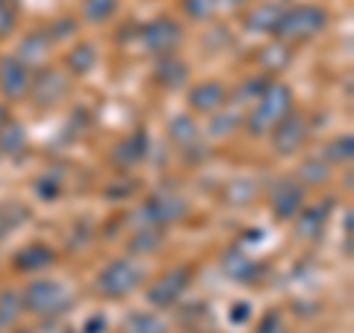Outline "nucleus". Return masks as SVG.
Returning a JSON list of instances; mask_svg holds the SVG:
<instances>
[{"mask_svg":"<svg viewBox=\"0 0 354 333\" xmlns=\"http://www.w3.org/2000/svg\"><path fill=\"white\" fill-rule=\"evenodd\" d=\"M290 104H292L290 101V88H286L283 83H272L260 95V104H257V109H254V115H251V130L254 133L272 130L286 113H290Z\"/></svg>","mask_w":354,"mask_h":333,"instance_id":"f257e3e1","label":"nucleus"},{"mask_svg":"<svg viewBox=\"0 0 354 333\" xmlns=\"http://www.w3.org/2000/svg\"><path fill=\"white\" fill-rule=\"evenodd\" d=\"M325 21L328 18H325L322 9H316V6H298L295 12L281 18L278 30L283 32L286 39H310V36H316V32L325 27Z\"/></svg>","mask_w":354,"mask_h":333,"instance_id":"f03ea898","label":"nucleus"},{"mask_svg":"<svg viewBox=\"0 0 354 333\" xmlns=\"http://www.w3.org/2000/svg\"><path fill=\"white\" fill-rule=\"evenodd\" d=\"M139 280H142V269H136V265L127 263V260H118V263H113V265H106V269H104L97 286H101L104 295L118 298V295L130 292Z\"/></svg>","mask_w":354,"mask_h":333,"instance_id":"7ed1b4c3","label":"nucleus"},{"mask_svg":"<svg viewBox=\"0 0 354 333\" xmlns=\"http://www.w3.org/2000/svg\"><path fill=\"white\" fill-rule=\"evenodd\" d=\"M27 304L36 313H57L59 307L68 304V292L62 283H32L27 292Z\"/></svg>","mask_w":354,"mask_h":333,"instance_id":"20e7f679","label":"nucleus"},{"mask_svg":"<svg viewBox=\"0 0 354 333\" xmlns=\"http://www.w3.org/2000/svg\"><path fill=\"white\" fill-rule=\"evenodd\" d=\"M304 139H307V124L301 115H286L274 124V148L281 153H292L295 148H301Z\"/></svg>","mask_w":354,"mask_h":333,"instance_id":"39448f33","label":"nucleus"},{"mask_svg":"<svg viewBox=\"0 0 354 333\" xmlns=\"http://www.w3.org/2000/svg\"><path fill=\"white\" fill-rule=\"evenodd\" d=\"M142 41H145V48L151 53H169L177 48V41H180V30H177L171 21H153L142 30Z\"/></svg>","mask_w":354,"mask_h":333,"instance_id":"423d86ee","label":"nucleus"},{"mask_svg":"<svg viewBox=\"0 0 354 333\" xmlns=\"http://www.w3.org/2000/svg\"><path fill=\"white\" fill-rule=\"evenodd\" d=\"M186 283H189V269H174L148 292V301L157 307H169L174 298L186 289Z\"/></svg>","mask_w":354,"mask_h":333,"instance_id":"0eeeda50","label":"nucleus"},{"mask_svg":"<svg viewBox=\"0 0 354 333\" xmlns=\"http://www.w3.org/2000/svg\"><path fill=\"white\" fill-rule=\"evenodd\" d=\"M301 207V189L290 180H281L272 189V209L278 213V218H292Z\"/></svg>","mask_w":354,"mask_h":333,"instance_id":"6e6552de","label":"nucleus"},{"mask_svg":"<svg viewBox=\"0 0 354 333\" xmlns=\"http://www.w3.org/2000/svg\"><path fill=\"white\" fill-rule=\"evenodd\" d=\"M0 71H3L0 74V88H3V95L21 97L30 88V74H27L24 65H21V59H6Z\"/></svg>","mask_w":354,"mask_h":333,"instance_id":"1a4fd4ad","label":"nucleus"},{"mask_svg":"<svg viewBox=\"0 0 354 333\" xmlns=\"http://www.w3.org/2000/svg\"><path fill=\"white\" fill-rule=\"evenodd\" d=\"M65 92H68V80L59 77L57 71H44V74H39V80L32 83V95H36L41 104L57 101V97L65 95Z\"/></svg>","mask_w":354,"mask_h":333,"instance_id":"9d476101","label":"nucleus"},{"mask_svg":"<svg viewBox=\"0 0 354 333\" xmlns=\"http://www.w3.org/2000/svg\"><path fill=\"white\" fill-rule=\"evenodd\" d=\"M189 104L195 109H201V113H209V109H216V106L225 104V88H221L218 83H201L198 88H192Z\"/></svg>","mask_w":354,"mask_h":333,"instance_id":"9b49d317","label":"nucleus"},{"mask_svg":"<svg viewBox=\"0 0 354 333\" xmlns=\"http://www.w3.org/2000/svg\"><path fill=\"white\" fill-rule=\"evenodd\" d=\"M148 209H151V218H157V221H171V218H180L183 213V201L180 198H174V195H157V198H151L148 201Z\"/></svg>","mask_w":354,"mask_h":333,"instance_id":"f8f14e48","label":"nucleus"},{"mask_svg":"<svg viewBox=\"0 0 354 333\" xmlns=\"http://www.w3.org/2000/svg\"><path fill=\"white\" fill-rule=\"evenodd\" d=\"M281 9L278 6H260V9H254L251 18H248V27L251 30H272V27H278L281 24Z\"/></svg>","mask_w":354,"mask_h":333,"instance_id":"ddd939ff","label":"nucleus"},{"mask_svg":"<svg viewBox=\"0 0 354 333\" xmlns=\"http://www.w3.org/2000/svg\"><path fill=\"white\" fill-rule=\"evenodd\" d=\"M124 327H127V333H162L165 330V325L153 313H136V316H130Z\"/></svg>","mask_w":354,"mask_h":333,"instance_id":"4468645a","label":"nucleus"},{"mask_svg":"<svg viewBox=\"0 0 354 333\" xmlns=\"http://www.w3.org/2000/svg\"><path fill=\"white\" fill-rule=\"evenodd\" d=\"M53 260V254L39 245V248H27L24 254H18V269H41V265H48Z\"/></svg>","mask_w":354,"mask_h":333,"instance_id":"2eb2a0df","label":"nucleus"},{"mask_svg":"<svg viewBox=\"0 0 354 333\" xmlns=\"http://www.w3.org/2000/svg\"><path fill=\"white\" fill-rule=\"evenodd\" d=\"M325 209H328V207H322V209H310L307 216L298 218V230H301L307 239H316V236H319V230H322V225H325Z\"/></svg>","mask_w":354,"mask_h":333,"instance_id":"dca6fc26","label":"nucleus"},{"mask_svg":"<svg viewBox=\"0 0 354 333\" xmlns=\"http://www.w3.org/2000/svg\"><path fill=\"white\" fill-rule=\"evenodd\" d=\"M183 77H186V65H180L177 59L162 62V65H160V71H157V80L165 83V86H180V83H183Z\"/></svg>","mask_w":354,"mask_h":333,"instance_id":"f3484780","label":"nucleus"},{"mask_svg":"<svg viewBox=\"0 0 354 333\" xmlns=\"http://www.w3.org/2000/svg\"><path fill=\"white\" fill-rule=\"evenodd\" d=\"M44 50H48V39H44L41 32H39V36L32 32V36H27V41L21 44V59H30V62L32 59H41Z\"/></svg>","mask_w":354,"mask_h":333,"instance_id":"a211bd4d","label":"nucleus"},{"mask_svg":"<svg viewBox=\"0 0 354 333\" xmlns=\"http://www.w3.org/2000/svg\"><path fill=\"white\" fill-rule=\"evenodd\" d=\"M115 0H83V12L92 21H104L106 15H113Z\"/></svg>","mask_w":354,"mask_h":333,"instance_id":"6ab92c4d","label":"nucleus"},{"mask_svg":"<svg viewBox=\"0 0 354 333\" xmlns=\"http://www.w3.org/2000/svg\"><path fill=\"white\" fill-rule=\"evenodd\" d=\"M195 133H198V127L192 124L189 118H174L171 136L177 139V145H186V142H192V139H195Z\"/></svg>","mask_w":354,"mask_h":333,"instance_id":"aec40b11","label":"nucleus"},{"mask_svg":"<svg viewBox=\"0 0 354 333\" xmlns=\"http://www.w3.org/2000/svg\"><path fill=\"white\" fill-rule=\"evenodd\" d=\"M95 65V50L88 48V44H83V48H77L71 53V68L74 71H88Z\"/></svg>","mask_w":354,"mask_h":333,"instance_id":"412c9836","label":"nucleus"},{"mask_svg":"<svg viewBox=\"0 0 354 333\" xmlns=\"http://www.w3.org/2000/svg\"><path fill=\"white\" fill-rule=\"evenodd\" d=\"M216 9V0H186V12H189L192 18H209Z\"/></svg>","mask_w":354,"mask_h":333,"instance_id":"4be33fe9","label":"nucleus"},{"mask_svg":"<svg viewBox=\"0 0 354 333\" xmlns=\"http://www.w3.org/2000/svg\"><path fill=\"white\" fill-rule=\"evenodd\" d=\"M21 145H24V130H21L18 124H12V127H6V133H3V139H0V148H3V151H18Z\"/></svg>","mask_w":354,"mask_h":333,"instance_id":"5701e85b","label":"nucleus"},{"mask_svg":"<svg viewBox=\"0 0 354 333\" xmlns=\"http://www.w3.org/2000/svg\"><path fill=\"white\" fill-rule=\"evenodd\" d=\"M225 269H227L230 274H234V277H248V274H251V260L236 257V254H230L227 263H225Z\"/></svg>","mask_w":354,"mask_h":333,"instance_id":"b1692460","label":"nucleus"},{"mask_svg":"<svg viewBox=\"0 0 354 333\" xmlns=\"http://www.w3.org/2000/svg\"><path fill=\"white\" fill-rule=\"evenodd\" d=\"M142 136H136V139H127V142H121V148H118V153H127L130 157V162L133 160H139V153H142Z\"/></svg>","mask_w":354,"mask_h":333,"instance_id":"393cba45","label":"nucleus"},{"mask_svg":"<svg viewBox=\"0 0 354 333\" xmlns=\"http://www.w3.org/2000/svg\"><path fill=\"white\" fill-rule=\"evenodd\" d=\"M12 21H15V15H12V9H9V6H3V3H0V32H6L9 27H12Z\"/></svg>","mask_w":354,"mask_h":333,"instance_id":"a878e982","label":"nucleus"},{"mask_svg":"<svg viewBox=\"0 0 354 333\" xmlns=\"http://www.w3.org/2000/svg\"><path fill=\"white\" fill-rule=\"evenodd\" d=\"M6 118V113H3V109H0V121H3Z\"/></svg>","mask_w":354,"mask_h":333,"instance_id":"bb28decb","label":"nucleus"},{"mask_svg":"<svg viewBox=\"0 0 354 333\" xmlns=\"http://www.w3.org/2000/svg\"><path fill=\"white\" fill-rule=\"evenodd\" d=\"M234 3H239V0H234Z\"/></svg>","mask_w":354,"mask_h":333,"instance_id":"cd10ccee","label":"nucleus"}]
</instances>
